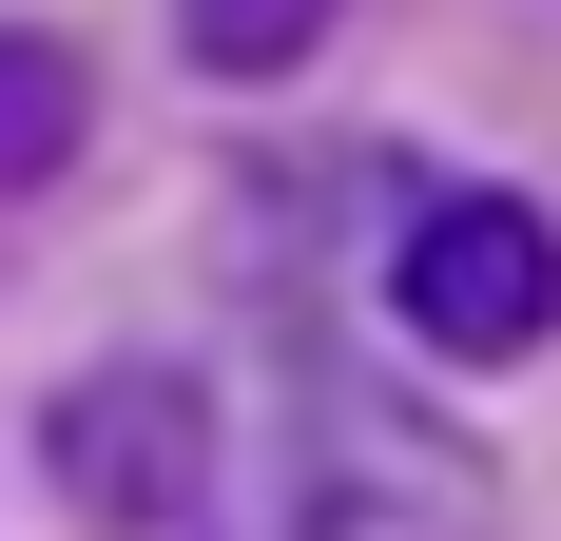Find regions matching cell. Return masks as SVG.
<instances>
[{"label": "cell", "instance_id": "obj_2", "mask_svg": "<svg viewBox=\"0 0 561 541\" xmlns=\"http://www.w3.org/2000/svg\"><path fill=\"white\" fill-rule=\"evenodd\" d=\"M39 464L98 541H214V387L194 368H78Z\"/></svg>", "mask_w": 561, "mask_h": 541}, {"label": "cell", "instance_id": "obj_4", "mask_svg": "<svg viewBox=\"0 0 561 541\" xmlns=\"http://www.w3.org/2000/svg\"><path fill=\"white\" fill-rule=\"evenodd\" d=\"M78 116H98L78 58H58V39H0V194H39V174L78 156Z\"/></svg>", "mask_w": 561, "mask_h": 541}, {"label": "cell", "instance_id": "obj_3", "mask_svg": "<svg viewBox=\"0 0 561 541\" xmlns=\"http://www.w3.org/2000/svg\"><path fill=\"white\" fill-rule=\"evenodd\" d=\"M388 310H407V348H446V368H523L561 329V232L523 214V194H407Z\"/></svg>", "mask_w": 561, "mask_h": 541}, {"label": "cell", "instance_id": "obj_1", "mask_svg": "<svg viewBox=\"0 0 561 541\" xmlns=\"http://www.w3.org/2000/svg\"><path fill=\"white\" fill-rule=\"evenodd\" d=\"M272 541H484V464L407 426L388 387L290 368L272 387Z\"/></svg>", "mask_w": 561, "mask_h": 541}, {"label": "cell", "instance_id": "obj_5", "mask_svg": "<svg viewBox=\"0 0 561 541\" xmlns=\"http://www.w3.org/2000/svg\"><path fill=\"white\" fill-rule=\"evenodd\" d=\"M330 20H348V0H174V39L214 58V78H290Z\"/></svg>", "mask_w": 561, "mask_h": 541}]
</instances>
